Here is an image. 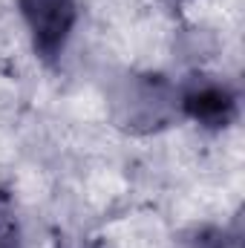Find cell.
<instances>
[{
    "instance_id": "cell-6",
    "label": "cell",
    "mask_w": 245,
    "mask_h": 248,
    "mask_svg": "<svg viewBox=\"0 0 245 248\" xmlns=\"http://www.w3.org/2000/svg\"><path fill=\"white\" fill-rule=\"evenodd\" d=\"M173 3H179V0H173Z\"/></svg>"
},
{
    "instance_id": "cell-3",
    "label": "cell",
    "mask_w": 245,
    "mask_h": 248,
    "mask_svg": "<svg viewBox=\"0 0 245 248\" xmlns=\"http://www.w3.org/2000/svg\"><path fill=\"white\" fill-rule=\"evenodd\" d=\"M184 113L208 130H222L237 119V93L214 78L196 75L182 93Z\"/></svg>"
},
{
    "instance_id": "cell-5",
    "label": "cell",
    "mask_w": 245,
    "mask_h": 248,
    "mask_svg": "<svg viewBox=\"0 0 245 248\" xmlns=\"http://www.w3.org/2000/svg\"><path fill=\"white\" fill-rule=\"evenodd\" d=\"M228 243H237V240H228V234L219 228H199L187 240L190 248H228Z\"/></svg>"
},
{
    "instance_id": "cell-1",
    "label": "cell",
    "mask_w": 245,
    "mask_h": 248,
    "mask_svg": "<svg viewBox=\"0 0 245 248\" xmlns=\"http://www.w3.org/2000/svg\"><path fill=\"white\" fill-rule=\"evenodd\" d=\"M113 107L127 130H156L173 119L176 93L162 75H130L116 90Z\"/></svg>"
},
{
    "instance_id": "cell-2",
    "label": "cell",
    "mask_w": 245,
    "mask_h": 248,
    "mask_svg": "<svg viewBox=\"0 0 245 248\" xmlns=\"http://www.w3.org/2000/svg\"><path fill=\"white\" fill-rule=\"evenodd\" d=\"M23 20L32 32V46L44 61H55L63 52L69 32L78 20L75 0H17Z\"/></svg>"
},
{
    "instance_id": "cell-4",
    "label": "cell",
    "mask_w": 245,
    "mask_h": 248,
    "mask_svg": "<svg viewBox=\"0 0 245 248\" xmlns=\"http://www.w3.org/2000/svg\"><path fill=\"white\" fill-rule=\"evenodd\" d=\"M0 248H20V225L9 190L0 187Z\"/></svg>"
}]
</instances>
